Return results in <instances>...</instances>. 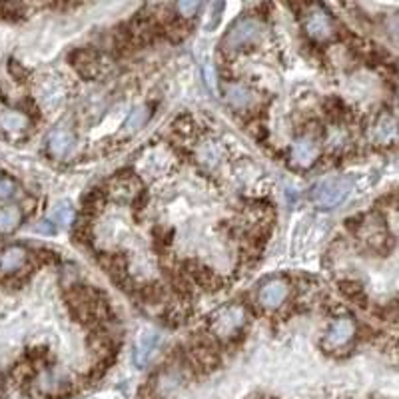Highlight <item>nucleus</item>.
<instances>
[{"mask_svg":"<svg viewBox=\"0 0 399 399\" xmlns=\"http://www.w3.org/2000/svg\"><path fill=\"white\" fill-rule=\"evenodd\" d=\"M376 132H377V138H379V140L388 142L389 136H393V134H395V122H393L391 118L386 116V120H381V122L377 124Z\"/></svg>","mask_w":399,"mask_h":399,"instance_id":"dca6fc26","label":"nucleus"},{"mask_svg":"<svg viewBox=\"0 0 399 399\" xmlns=\"http://www.w3.org/2000/svg\"><path fill=\"white\" fill-rule=\"evenodd\" d=\"M104 206V194L98 192V190H92L90 194L84 196V208L86 210H100Z\"/></svg>","mask_w":399,"mask_h":399,"instance_id":"f3484780","label":"nucleus"},{"mask_svg":"<svg viewBox=\"0 0 399 399\" xmlns=\"http://www.w3.org/2000/svg\"><path fill=\"white\" fill-rule=\"evenodd\" d=\"M352 192V182L345 178H326L312 190V200L319 208H336Z\"/></svg>","mask_w":399,"mask_h":399,"instance_id":"f257e3e1","label":"nucleus"},{"mask_svg":"<svg viewBox=\"0 0 399 399\" xmlns=\"http://www.w3.org/2000/svg\"><path fill=\"white\" fill-rule=\"evenodd\" d=\"M228 100L235 106V108H246L250 104V100H252V96L247 92L246 88H242V86H232L230 88V92H228Z\"/></svg>","mask_w":399,"mask_h":399,"instance_id":"4468645a","label":"nucleus"},{"mask_svg":"<svg viewBox=\"0 0 399 399\" xmlns=\"http://www.w3.org/2000/svg\"><path fill=\"white\" fill-rule=\"evenodd\" d=\"M0 128L8 134H23L28 128V116L20 110L0 108Z\"/></svg>","mask_w":399,"mask_h":399,"instance_id":"9d476101","label":"nucleus"},{"mask_svg":"<svg viewBox=\"0 0 399 399\" xmlns=\"http://www.w3.org/2000/svg\"><path fill=\"white\" fill-rule=\"evenodd\" d=\"M355 336V321L352 317H338L331 326H329L326 338L321 341V345L328 350V352H333V350H341L345 348L350 341L353 340Z\"/></svg>","mask_w":399,"mask_h":399,"instance_id":"20e7f679","label":"nucleus"},{"mask_svg":"<svg viewBox=\"0 0 399 399\" xmlns=\"http://www.w3.org/2000/svg\"><path fill=\"white\" fill-rule=\"evenodd\" d=\"M305 32L316 38V40H326L333 35V24L331 18L328 16V12L321 8H312L305 16Z\"/></svg>","mask_w":399,"mask_h":399,"instance_id":"39448f33","label":"nucleus"},{"mask_svg":"<svg viewBox=\"0 0 399 399\" xmlns=\"http://www.w3.org/2000/svg\"><path fill=\"white\" fill-rule=\"evenodd\" d=\"M52 220L59 223H68L72 222V218H74V211L68 204H59V206H54V210H52Z\"/></svg>","mask_w":399,"mask_h":399,"instance_id":"2eb2a0df","label":"nucleus"},{"mask_svg":"<svg viewBox=\"0 0 399 399\" xmlns=\"http://www.w3.org/2000/svg\"><path fill=\"white\" fill-rule=\"evenodd\" d=\"M317 144L312 138H297L292 144V150H290V160L292 164L297 168H309L317 160Z\"/></svg>","mask_w":399,"mask_h":399,"instance_id":"423d86ee","label":"nucleus"},{"mask_svg":"<svg viewBox=\"0 0 399 399\" xmlns=\"http://www.w3.org/2000/svg\"><path fill=\"white\" fill-rule=\"evenodd\" d=\"M200 6H202L200 2H178L176 11L182 12V16H192L200 11Z\"/></svg>","mask_w":399,"mask_h":399,"instance_id":"6ab92c4d","label":"nucleus"},{"mask_svg":"<svg viewBox=\"0 0 399 399\" xmlns=\"http://www.w3.org/2000/svg\"><path fill=\"white\" fill-rule=\"evenodd\" d=\"M150 116V112H148V106H138L136 110H132V114H130L128 122H126V128L130 132H136V130H140L144 124H146V120Z\"/></svg>","mask_w":399,"mask_h":399,"instance_id":"ddd939ff","label":"nucleus"},{"mask_svg":"<svg viewBox=\"0 0 399 399\" xmlns=\"http://www.w3.org/2000/svg\"><path fill=\"white\" fill-rule=\"evenodd\" d=\"M74 134L66 128H56L48 136V150L56 158H64L74 150Z\"/></svg>","mask_w":399,"mask_h":399,"instance_id":"6e6552de","label":"nucleus"},{"mask_svg":"<svg viewBox=\"0 0 399 399\" xmlns=\"http://www.w3.org/2000/svg\"><path fill=\"white\" fill-rule=\"evenodd\" d=\"M288 295V283L283 280H270L268 283H264V288L259 290V304L264 307H270V309H276L280 307L282 302Z\"/></svg>","mask_w":399,"mask_h":399,"instance_id":"0eeeda50","label":"nucleus"},{"mask_svg":"<svg viewBox=\"0 0 399 399\" xmlns=\"http://www.w3.org/2000/svg\"><path fill=\"white\" fill-rule=\"evenodd\" d=\"M26 250L23 246H8L0 252V270L16 271L20 270L26 262Z\"/></svg>","mask_w":399,"mask_h":399,"instance_id":"9b49d317","label":"nucleus"},{"mask_svg":"<svg viewBox=\"0 0 399 399\" xmlns=\"http://www.w3.org/2000/svg\"><path fill=\"white\" fill-rule=\"evenodd\" d=\"M262 36V26L254 18H242L223 36V48H242L258 42Z\"/></svg>","mask_w":399,"mask_h":399,"instance_id":"f03ea898","label":"nucleus"},{"mask_svg":"<svg viewBox=\"0 0 399 399\" xmlns=\"http://www.w3.org/2000/svg\"><path fill=\"white\" fill-rule=\"evenodd\" d=\"M158 333L156 331H142L140 338H138V343H136V365L138 367H146L148 362L152 360V355L156 353V348H158Z\"/></svg>","mask_w":399,"mask_h":399,"instance_id":"1a4fd4ad","label":"nucleus"},{"mask_svg":"<svg viewBox=\"0 0 399 399\" xmlns=\"http://www.w3.org/2000/svg\"><path fill=\"white\" fill-rule=\"evenodd\" d=\"M23 220V211L16 206L0 208V234H12Z\"/></svg>","mask_w":399,"mask_h":399,"instance_id":"f8f14e48","label":"nucleus"},{"mask_svg":"<svg viewBox=\"0 0 399 399\" xmlns=\"http://www.w3.org/2000/svg\"><path fill=\"white\" fill-rule=\"evenodd\" d=\"M206 80H208V84L211 86V90L214 92H218V86H216V74H214V66H206Z\"/></svg>","mask_w":399,"mask_h":399,"instance_id":"412c9836","label":"nucleus"},{"mask_svg":"<svg viewBox=\"0 0 399 399\" xmlns=\"http://www.w3.org/2000/svg\"><path fill=\"white\" fill-rule=\"evenodd\" d=\"M246 321V312L244 307L240 305H228L220 309L216 316H214V321H211V331L220 338H230L232 333H235L238 329L244 326Z\"/></svg>","mask_w":399,"mask_h":399,"instance_id":"7ed1b4c3","label":"nucleus"},{"mask_svg":"<svg viewBox=\"0 0 399 399\" xmlns=\"http://www.w3.org/2000/svg\"><path fill=\"white\" fill-rule=\"evenodd\" d=\"M341 292L348 295L350 300H357V297H364V290H362V286H360V283H352V282L341 283Z\"/></svg>","mask_w":399,"mask_h":399,"instance_id":"a211bd4d","label":"nucleus"},{"mask_svg":"<svg viewBox=\"0 0 399 399\" xmlns=\"http://www.w3.org/2000/svg\"><path fill=\"white\" fill-rule=\"evenodd\" d=\"M14 190H16V186H14L12 180H8V178H2V180H0V198H11L12 194H14Z\"/></svg>","mask_w":399,"mask_h":399,"instance_id":"aec40b11","label":"nucleus"}]
</instances>
